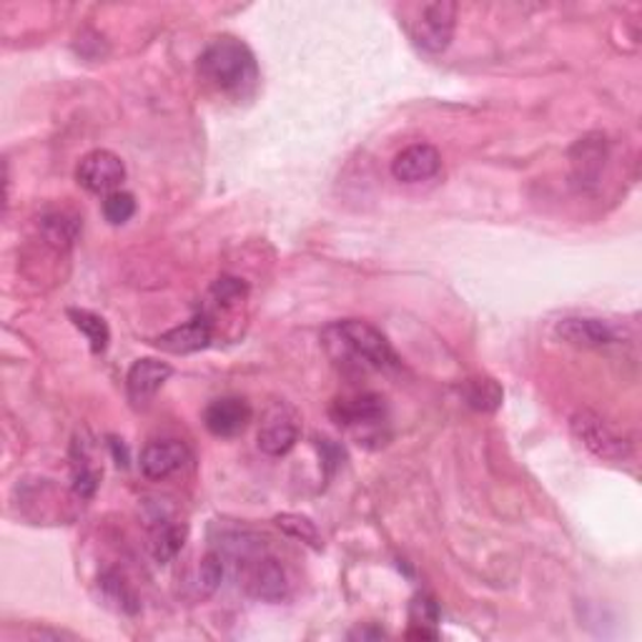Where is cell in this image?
<instances>
[{"mask_svg":"<svg viewBox=\"0 0 642 642\" xmlns=\"http://www.w3.org/2000/svg\"><path fill=\"white\" fill-rule=\"evenodd\" d=\"M171 374H173V370L167 362H159V360L133 362V366L128 370V377H126L128 399H131L136 407H146L156 397V392H159L163 384H167Z\"/></svg>","mask_w":642,"mask_h":642,"instance_id":"cell-13","label":"cell"},{"mask_svg":"<svg viewBox=\"0 0 642 642\" xmlns=\"http://www.w3.org/2000/svg\"><path fill=\"white\" fill-rule=\"evenodd\" d=\"M199 73L208 86L226 96L244 98L259 84V66L252 49L236 39H216L206 45L199 58Z\"/></svg>","mask_w":642,"mask_h":642,"instance_id":"cell-2","label":"cell"},{"mask_svg":"<svg viewBox=\"0 0 642 642\" xmlns=\"http://www.w3.org/2000/svg\"><path fill=\"white\" fill-rule=\"evenodd\" d=\"M222 577H224L222 555L208 553L199 565V595H204V598L214 595L218 590V585H222Z\"/></svg>","mask_w":642,"mask_h":642,"instance_id":"cell-22","label":"cell"},{"mask_svg":"<svg viewBox=\"0 0 642 642\" xmlns=\"http://www.w3.org/2000/svg\"><path fill=\"white\" fill-rule=\"evenodd\" d=\"M211 297L216 299L218 307H232L246 297V287L238 279L222 277L211 287Z\"/></svg>","mask_w":642,"mask_h":642,"instance_id":"cell-23","label":"cell"},{"mask_svg":"<svg viewBox=\"0 0 642 642\" xmlns=\"http://www.w3.org/2000/svg\"><path fill=\"white\" fill-rule=\"evenodd\" d=\"M277 525L281 532H287L289 537L299 539V543H304L314 549H321V537H319V529L314 522L304 515H293V512H287V515H279L277 517Z\"/></svg>","mask_w":642,"mask_h":642,"instance_id":"cell-16","label":"cell"},{"mask_svg":"<svg viewBox=\"0 0 642 642\" xmlns=\"http://www.w3.org/2000/svg\"><path fill=\"white\" fill-rule=\"evenodd\" d=\"M332 415L339 427L362 435V429H366V432L379 429L384 425V417H387V409H384V399L379 394H356V397L336 399Z\"/></svg>","mask_w":642,"mask_h":642,"instance_id":"cell-8","label":"cell"},{"mask_svg":"<svg viewBox=\"0 0 642 642\" xmlns=\"http://www.w3.org/2000/svg\"><path fill=\"white\" fill-rule=\"evenodd\" d=\"M557 336L563 342L580 346V350H600V346H608L612 342H618V332L602 319H590V317H570L563 319L557 324Z\"/></svg>","mask_w":642,"mask_h":642,"instance_id":"cell-12","label":"cell"},{"mask_svg":"<svg viewBox=\"0 0 642 642\" xmlns=\"http://www.w3.org/2000/svg\"><path fill=\"white\" fill-rule=\"evenodd\" d=\"M100 587H104L106 598L111 600V602H116L118 610H124V612H136V610H139V600H136L133 590L126 585V580H124L121 575L106 573L104 577H100Z\"/></svg>","mask_w":642,"mask_h":642,"instance_id":"cell-18","label":"cell"},{"mask_svg":"<svg viewBox=\"0 0 642 642\" xmlns=\"http://www.w3.org/2000/svg\"><path fill=\"white\" fill-rule=\"evenodd\" d=\"M350 638H352V640H354V638H362V640H366V638H384V630H379V628H377V630H370V628L362 630V628H360L356 632H352Z\"/></svg>","mask_w":642,"mask_h":642,"instance_id":"cell-25","label":"cell"},{"mask_svg":"<svg viewBox=\"0 0 642 642\" xmlns=\"http://www.w3.org/2000/svg\"><path fill=\"white\" fill-rule=\"evenodd\" d=\"M301 435V417L289 402H277L266 409L259 427V449L269 457H283L289 454L299 442Z\"/></svg>","mask_w":642,"mask_h":642,"instance_id":"cell-5","label":"cell"},{"mask_svg":"<svg viewBox=\"0 0 642 642\" xmlns=\"http://www.w3.org/2000/svg\"><path fill=\"white\" fill-rule=\"evenodd\" d=\"M502 402V389L490 379H477L467 384V405L482 411L497 409Z\"/></svg>","mask_w":642,"mask_h":642,"instance_id":"cell-20","label":"cell"},{"mask_svg":"<svg viewBox=\"0 0 642 642\" xmlns=\"http://www.w3.org/2000/svg\"><path fill=\"white\" fill-rule=\"evenodd\" d=\"M133 214H136V199L128 194V191L118 189V191H114V194H108L104 199V216H106L108 224L121 226Z\"/></svg>","mask_w":642,"mask_h":642,"instance_id":"cell-21","label":"cell"},{"mask_svg":"<svg viewBox=\"0 0 642 642\" xmlns=\"http://www.w3.org/2000/svg\"><path fill=\"white\" fill-rule=\"evenodd\" d=\"M573 435L590 449L595 457L608 462H625L632 454V445L622 437L608 419L595 415L590 409H580L570 421Z\"/></svg>","mask_w":642,"mask_h":642,"instance_id":"cell-4","label":"cell"},{"mask_svg":"<svg viewBox=\"0 0 642 642\" xmlns=\"http://www.w3.org/2000/svg\"><path fill=\"white\" fill-rule=\"evenodd\" d=\"M402 25H405L407 35L417 49L427 53H442L454 39L457 6L449 3V0L409 6Z\"/></svg>","mask_w":642,"mask_h":642,"instance_id":"cell-3","label":"cell"},{"mask_svg":"<svg viewBox=\"0 0 642 642\" xmlns=\"http://www.w3.org/2000/svg\"><path fill=\"white\" fill-rule=\"evenodd\" d=\"M252 421L249 402L242 397L214 399L204 411V425L214 437H236L242 435Z\"/></svg>","mask_w":642,"mask_h":642,"instance_id":"cell-11","label":"cell"},{"mask_svg":"<svg viewBox=\"0 0 642 642\" xmlns=\"http://www.w3.org/2000/svg\"><path fill=\"white\" fill-rule=\"evenodd\" d=\"M68 319L73 321V327L88 339L90 352L94 354L106 352L108 342H111V329H108L104 317H98L88 309H68Z\"/></svg>","mask_w":642,"mask_h":642,"instance_id":"cell-15","label":"cell"},{"mask_svg":"<svg viewBox=\"0 0 642 642\" xmlns=\"http://www.w3.org/2000/svg\"><path fill=\"white\" fill-rule=\"evenodd\" d=\"M183 527L176 525H163V527H156L153 529V537H151V553L156 557V563H169V559L179 553L181 545H183Z\"/></svg>","mask_w":642,"mask_h":642,"instance_id":"cell-17","label":"cell"},{"mask_svg":"<svg viewBox=\"0 0 642 642\" xmlns=\"http://www.w3.org/2000/svg\"><path fill=\"white\" fill-rule=\"evenodd\" d=\"M191 460L189 447L181 439H156L141 452V472L149 480H167Z\"/></svg>","mask_w":642,"mask_h":642,"instance_id":"cell-10","label":"cell"},{"mask_svg":"<svg viewBox=\"0 0 642 642\" xmlns=\"http://www.w3.org/2000/svg\"><path fill=\"white\" fill-rule=\"evenodd\" d=\"M409 620H411V625L435 628L437 620H439V608H437L435 598H429V595H419V598L411 600Z\"/></svg>","mask_w":642,"mask_h":642,"instance_id":"cell-24","label":"cell"},{"mask_svg":"<svg viewBox=\"0 0 642 642\" xmlns=\"http://www.w3.org/2000/svg\"><path fill=\"white\" fill-rule=\"evenodd\" d=\"M43 234L49 238L51 244L56 246H68L73 238L78 234V218H71L63 214V211H56V214L43 218Z\"/></svg>","mask_w":642,"mask_h":642,"instance_id":"cell-19","label":"cell"},{"mask_svg":"<svg viewBox=\"0 0 642 642\" xmlns=\"http://www.w3.org/2000/svg\"><path fill=\"white\" fill-rule=\"evenodd\" d=\"M208 344H211V321L204 314H199L186 321V324L171 329V332L156 339V346L171 354H194L206 350Z\"/></svg>","mask_w":642,"mask_h":642,"instance_id":"cell-14","label":"cell"},{"mask_svg":"<svg viewBox=\"0 0 642 642\" xmlns=\"http://www.w3.org/2000/svg\"><path fill=\"white\" fill-rule=\"evenodd\" d=\"M76 181L90 194H114L126 181V167L121 156L114 151L96 149L86 153L76 167Z\"/></svg>","mask_w":642,"mask_h":642,"instance_id":"cell-6","label":"cell"},{"mask_svg":"<svg viewBox=\"0 0 642 642\" xmlns=\"http://www.w3.org/2000/svg\"><path fill=\"white\" fill-rule=\"evenodd\" d=\"M442 169V156L429 143H415L399 151L392 161V176L402 183H421L435 179Z\"/></svg>","mask_w":642,"mask_h":642,"instance_id":"cell-9","label":"cell"},{"mask_svg":"<svg viewBox=\"0 0 642 642\" xmlns=\"http://www.w3.org/2000/svg\"><path fill=\"white\" fill-rule=\"evenodd\" d=\"M324 346L344 370L392 372L399 370V356L377 327L362 319H344L324 329Z\"/></svg>","mask_w":642,"mask_h":642,"instance_id":"cell-1","label":"cell"},{"mask_svg":"<svg viewBox=\"0 0 642 642\" xmlns=\"http://www.w3.org/2000/svg\"><path fill=\"white\" fill-rule=\"evenodd\" d=\"M244 590L256 600L264 602H279L289 590L287 573L274 557L254 555L244 559V573H242Z\"/></svg>","mask_w":642,"mask_h":642,"instance_id":"cell-7","label":"cell"}]
</instances>
